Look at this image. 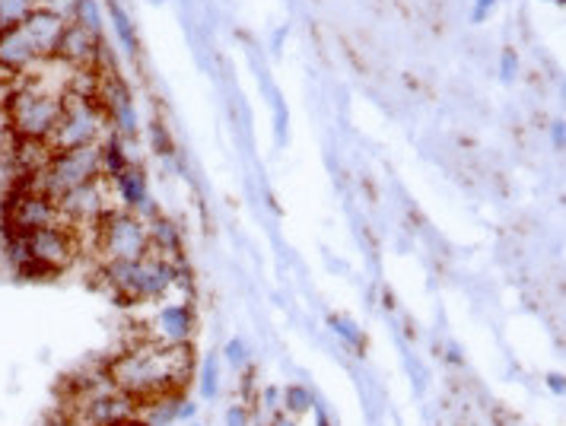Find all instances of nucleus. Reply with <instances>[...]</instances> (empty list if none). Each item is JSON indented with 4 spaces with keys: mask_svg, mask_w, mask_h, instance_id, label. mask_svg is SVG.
Wrapping results in <instances>:
<instances>
[{
    "mask_svg": "<svg viewBox=\"0 0 566 426\" xmlns=\"http://www.w3.org/2000/svg\"><path fill=\"white\" fill-rule=\"evenodd\" d=\"M157 329H160L163 344H188L192 334H195V309L188 302L169 306V309L160 312Z\"/></svg>",
    "mask_w": 566,
    "mask_h": 426,
    "instance_id": "9b49d317",
    "label": "nucleus"
},
{
    "mask_svg": "<svg viewBox=\"0 0 566 426\" xmlns=\"http://www.w3.org/2000/svg\"><path fill=\"white\" fill-rule=\"evenodd\" d=\"M102 175V157L100 147H77V150H55L48 165L35 175L33 192L38 195L58 200L67 192L86 185V182H96Z\"/></svg>",
    "mask_w": 566,
    "mask_h": 426,
    "instance_id": "7ed1b4c3",
    "label": "nucleus"
},
{
    "mask_svg": "<svg viewBox=\"0 0 566 426\" xmlns=\"http://www.w3.org/2000/svg\"><path fill=\"white\" fill-rule=\"evenodd\" d=\"M35 7H38L35 0H0V33L23 26Z\"/></svg>",
    "mask_w": 566,
    "mask_h": 426,
    "instance_id": "ddd939ff",
    "label": "nucleus"
},
{
    "mask_svg": "<svg viewBox=\"0 0 566 426\" xmlns=\"http://www.w3.org/2000/svg\"><path fill=\"white\" fill-rule=\"evenodd\" d=\"M65 30V20H61L58 13H51L48 7H35L33 13L26 16V23H23V33L30 35V42H33V48L38 51V58L58 55V45H61Z\"/></svg>",
    "mask_w": 566,
    "mask_h": 426,
    "instance_id": "6e6552de",
    "label": "nucleus"
},
{
    "mask_svg": "<svg viewBox=\"0 0 566 426\" xmlns=\"http://www.w3.org/2000/svg\"><path fill=\"white\" fill-rule=\"evenodd\" d=\"M38 61V51L33 48L30 35L23 33V26L0 33V70H26Z\"/></svg>",
    "mask_w": 566,
    "mask_h": 426,
    "instance_id": "9d476101",
    "label": "nucleus"
},
{
    "mask_svg": "<svg viewBox=\"0 0 566 426\" xmlns=\"http://www.w3.org/2000/svg\"><path fill=\"white\" fill-rule=\"evenodd\" d=\"M105 372L118 392L150 401L157 394L182 392L192 376V350L188 344H140L115 357Z\"/></svg>",
    "mask_w": 566,
    "mask_h": 426,
    "instance_id": "f257e3e1",
    "label": "nucleus"
},
{
    "mask_svg": "<svg viewBox=\"0 0 566 426\" xmlns=\"http://www.w3.org/2000/svg\"><path fill=\"white\" fill-rule=\"evenodd\" d=\"M227 360H230V366H245L249 350H245V344H242V341H230V344H227Z\"/></svg>",
    "mask_w": 566,
    "mask_h": 426,
    "instance_id": "f3484780",
    "label": "nucleus"
},
{
    "mask_svg": "<svg viewBox=\"0 0 566 426\" xmlns=\"http://www.w3.org/2000/svg\"><path fill=\"white\" fill-rule=\"evenodd\" d=\"M102 280L125 302L157 299L175 284V264L166 258H137V262H102Z\"/></svg>",
    "mask_w": 566,
    "mask_h": 426,
    "instance_id": "f03ea898",
    "label": "nucleus"
},
{
    "mask_svg": "<svg viewBox=\"0 0 566 426\" xmlns=\"http://www.w3.org/2000/svg\"><path fill=\"white\" fill-rule=\"evenodd\" d=\"M35 3H38V0H35ZM45 3H51V0H45Z\"/></svg>",
    "mask_w": 566,
    "mask_h": 426,
    "instance_id": "b1692460",
    "label": "nucleus"
},
{
    "mask_svg": "<svg viewBox=\"0 0 566 426\" xmlns=\"http://www.w3.org/2000/svg\"><path fill=\"white\" fill-rule=\"evenodd\" d=\"M265 401L267 404H277V401H280V392H277V389H267Z\"/></svg>",
    "mask_w": 566,
    "mask_h": 426,
    "instance_id": "5701e85b",
    "label": "nucleus"
},
{
    "mask_svg": "<svg viewBox=\"0 0 566 426\" xmlns=\"http://www.w3.org/2000/svg\"><path fill=\"white\" fill-rule=\"evenodd\" d=\"M118 182V195L125 197L128 207H143L147 204V182H143V172L137 165H128L122 175H115Z\"/></svg>",
    "mask_w": 566,
    "mask_h": 426,
    "instance_id": "f8f14e48",
    "label": "nucleus"
},
{
    "mask_svg": "<svg viewBox=\"0 0 566 426\" xmlns=\"http://www.w3.org/2000/svg\"><path fill=\"white\" fill-rule=\"evenodd\" d=\"M58 214H61V223L67 227H83V223H100L102 217L108 214L105 207V182H86L73 192L58 197Z\"/></svg>",
    "mask_w": 566,
    "mask_h": 426,
    "instance_id": "0eeeda50",
    "label": "nucleus"
},
{
    "mask_svg": "<svg viewBox=\"0 0 566 426\" xmlns=\"http://www.w3.org/2000/svg\"><path fill=\"white\" fill-rule=\"evenodd\" d=\"M200 394L207 401L220 394V366H217V357H207L204 366H200Z\"/></svg>",
    "mask_w": 566,
    "mask_h": 426,
    "instance_id": "dca6fc26",
    "label": "nucleus"
},
{
    "mask_svg": "<svg viewBox=\"0 0 566 426\" xmlns=\"http://www.w3.org/2000/svg\"><path fill=\"white\" fill-rule=\"evenodd\" d=\"M227 426H249V411L245 407H230V414H227Z\"/></svg>",
    "mask_w": 566,
    "mask_h": 426,
    "instance_id": "6ab92c4d",
    "label": "nucleus"
},
{
    "mask_svg": "<svg viewBox=\"0 0 566 426\" xmlns=\"http://www.w3.org/2000/svg\"><path fill=\"white\" fill-rule=\"evenodd\" d=\"M58 58H65L67 65L86 67L100 58V35L90 33L80 23H67L61 45H58Z\"/></svg>",
    "mask_w": 566,
    "mask_h": 426,
    "instance_id": "1a4fd4ad",
    "label": "nucleus"
},
{
    "mask_svg": "<svg viewBox=\"0 0 566 426\" xmlns=\"http://www.w3.org/2000/svg\"><path fill=\"white\" fill-rule=\"evenodd\" d=\"M270 426H297V421H293V417H287V414H277Z\"/></svg>",
    "mask_w": 566,
    "mask_h": 426,
    "instance_id": "412c9836",
    "label": "nucleus"
},
{
    "mask_svg": "<svg viewBox=\"0 0 566 426\" xmlns=\"http://www.w3.org/2000/svg\"><path fill=\"white\" fill-rule=\"evenodd\" d=\"M105 125V112L93 96H80L67 90L61 96V118L51 134V150H77V147H96Z\"/></svg>",
    "mask_w": 566,
    "mask_h": 426,
    "instance_id": "39448f33",
    "label": "nucleus"
},
{
    "mask_svg": "<svg viewBox=\"0 0 566 426\" xmlns=\"http://www.w3.org/2000/svg\"><path fill=\"white\" fill-rule=\"evenodd\" d=\"M284 407H287V414H309L312 407H315V401H312V392L305 389V385H290L287 392H284Z\"/></svg>",
    "mask_w": 566,
    "mask_h": 426,
    "instance_id": "4468645a",
    "label": "nucleus"
},
{
    "mask_svg": "<svg viewBox=\"0 0 566 426\" xmlns=\"http://www.w3.org/2000/svg\"><path fill=\"white\" fill-rule=\"evenodd\" d=\"M547 385H551L554 392L561 394V392H564V376H547Z\"/></svg>",
    "mask_w": 566,
    "mask_h": 426,
    "instance_id": "aec40b11",
    "label": "nucleus"
},
{
    "mask_svg": "<svg viewBox=\"0 0 566 426\" xmlns=\"http://www.w3.org/2000/svg\"><path fill=\"white\" fill-rule=\"evenodd\" d=\"M10 131L20 140H51L61 118V96H51L38 87H16L7 102Z\"/></svg>",
    "mask_w": 566,
    "mask_h": 426,
    "instance_id": "20e7f679",
    "label": "nucleus"
},
{
    "mask_svg": "<svg viewBox=\"0 0 566 426\" xmlns=\"http://www.w3.org/2000/svg\"><path fill=\"white\" fill-rule=\"evenodd\" d=\"M150 245L163 249V252H172V249H178V232L166 220H153L150 223Z\"/></svg>",
    "mask_w": 566,
    "mask_h": 426,
    "instance_id": "2eb2a0df",
    "label": "nucleus"
},
{
    "mask_svg": "<svg viewBox=\"0 0 566 426\" xmlns=\"http://www.w3.org/2000/svg\"><path fill=\"white\" fill-rule=\"evenodd\" d=\"M100 252L105 262H137L150 255V230L134 217L131 210H108L96 223Z\"/></svg>",
    "mask_w": 566,
    "mask_h": 426,
    "instance_id": "423d86ee",
    "label": "nucleus"
},
{
    "mask_svg": "<svg viewBox=\"0 0 566 426\" xmlns=\"http://www.w3.org/2000/svg\"><path fill=\"white\" fill-rule=\"evenodd\" d=\"M332 329L347 341V344H360V331L354 329L350 322H344V319H332Z\"/></svg>",
    "mask_w": 566,
    "mask_h": 426,
    "instance_id": "a211bd4d",
    "label": "nucleus"
},
{
    "mask_svg": "<svg viewBox=\"0 0 566 426\" xmlns=\"http://www.w3.org/2000/svg\"><path fill=\"white\" fill-rule=\"evenodd\" d=\"M51 426H86V424H80V421H73V417H58Z\"/></svg>",
    "mask_w": 566,
    "mask_h": 426,
    "instance_id": "4be33fe9",
    "label": "nucleus"
}]
</instances>
